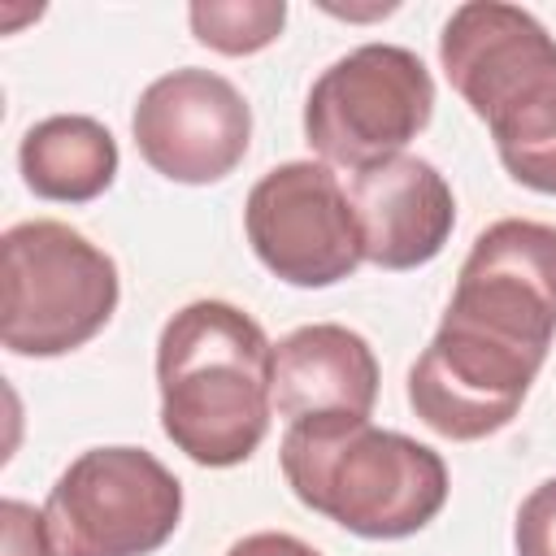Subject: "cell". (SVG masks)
<instances>
[{"label":"cell","instance_id":"cell-3","mask_svg":"<svg viewBox=\"0 0 556 556\" xmlns=\"http://www.w3.org/2000/svg\"><path fill=\"white\" fill-rule=\"evenodd\" d=\"M439 61L456 96L486 122L504 169L556 195V39L547 26L500 0L452 9Z\"/></svg>","mask_w":556,"mask_h":556},{"label":"cell","instance_id":"cell-16","mask_svg":"<svg viewBox=\"0 0 556 556\" xmlns=\"http://www.w3.org/2000/svg\"><path fill=\"white\" fill-rule=\"evenodd\" d=\"M0 521H4V556H56L52 534H48V517L35 513L30 504L4 500Z\"/></svg>","mask_w":556,"mask_h":556},{"label":"cell","instance_id":"cell-10","mask_svg":"<svg viewBox=\"0 0 556 556\" xmlns=\"http://www.w3.org/2000/svg\"><path fill=\"white\" fill-rule=\"evenodd\" d=\"M539 369L543 365L517 352H500L439 326L430 348L408 369V404L434 434L473 443L504 430L521 413Z\"/></svg>","mask_w":556,"mask_h":556},{"label":"cell","instance_id":"cell-11","mask_svg":"<svg viewBox=\"0 0 556 556\" xmlns=\"http://www.w3.org/2000/svg\"><path fill=\"white\" fill-rule=\"evenodd\" d=\"M348 200L361 226L365 261L382 269H417L434 261L456 226L447 178L408 152L352 174Z\"/></svg>","mask_w":556,"mask_h":556},{"label":"cell","instance_id":"cell-13","mask_svg":"<svg viewBox=\"0 0 556 556\" xmlns=\"http://www.w3.org/2000/svg\"><path fill=\"white\" fill-rule=\"evenodd\" d=\"M17 165L39 200L87 204L117 178V139L104 122L83 113H56L22 135Z\"/></svg>","mask_w":556,"mask_h":556},{"label":"cell","instance_id":"cell-14","mask_svg":"<svg viewBox=\"0 0 556 556\" xmlns=\"http://www.w3.org/2000/svg\"><path fill=\"white\" fill-rule=\"evenodd\" d=\"M191 35L226 56H248L269 48L282 35L287 4L282 0H195L187 9Z\"/></svg>","mask_w":556,"mask_h":556},{"label":"cell","instance_id":"cell-6","mask_svg":"<svg viewBox=\"0 0 556 556\" xmlns=\"http://www.w3.org/2000/svg\"><path fill=\"white\" fill-rule=\"evenodd\" d=\"M48 534L56 556H148L182 517V482L143 447H87L52 482Z\"/></svg>","mask_w":556,"mask_h":556},{"label":"cell","instance_id":"cell-9","mask_svg":"<svg viewBox=\"0 0 556 556\" xmlns=\"http://www.w3.org/2000/svg\"><path fill=\"white\" fill-rule=\"evenodd\" d=\"M139 156L169 182L204 187L226 178L252 139V109L239 87L213 70H174L143 87L135 117Z\"/></svg>","mask_w":556,"mask_h":556},{"label":"cell","instance_id":"cell-15","mask_svg":"<svg viewBox=\"0 0 556 556\" xmlns=\"http://www.w3.org/2000/svg\"><path fill=\"white\" fill-rule=\"evenodd\" d=\"M513 543H517V556H556V478L539 482L521 500Z\"/></svg>","mask_w":556,"mask_h":556},{"label":"cell","instance_id":"cell-4","mask_svg":"<svg viewBox=\"0 0 556 556\" xmlns=\"http://www.w3.org/2000/svg\"><path fill=\"white\" fill-rule=\"evenodd\" d=\"M4 313L0 339L13 356H65L96 339L117 308V265L65 222H17L0 239Z\"/></svg>","mask_w":556,"mask_h":556},{"label":"cell","instance_id":"cell-5","mask_svg":"<svg viewBox=\"0 0 556 556\" xmlns=\"http://www.w3.org/2000/svg\"><path fill=\"white\" fill-rule=\"evenodd\" d=\"M434 78L400 43H361L317 74L304 100L308 148L339 169H369L430 126Z\"/></svg>","mask_w":556,"mask_h":556},{"label":"cell","instance_id":"cell-1","mask_svg":"<svg viewBox=\"0 0 556 556\" xmlns=\"http://www.w3.org/2000/svg\"><path fill=\"white\" fill-rule=\"evenodd\" d=\"M161 426L208 469L243 465L274 417V343L261 321L226 300L178 308L156 339Z\"/></svg>","mask_w":556,"mask_h":556},{"label":"cell","instance_id":"cell-2","mask_svg":"<svg viewBox=\"0 0 556 556\" xmlns=\"http://www.w3.org/2000/svg\"><path fill=\"white\" fill-rule=\"evenodd\" d=\"M278 460L304 508L361 539H408L447 504L443 456L369 417L291 421Z\"/></svg>","mask_w":556,"mask_h":556},{"label":"cell","instance_id":"cell-12","mask_svg":"<svg viewBox=\"0 0 556 556\" xmlns=\"http://www.w3.org/2000/svg\"><path fill=\"white\" fill-rule=\"evenodd\" d=\"M378 400L374 348L339 326L313 321L278 339L274 348V408L278 417H369Z\"/></svg>","mask_w":556,"mask_h":556},{"label":"cell","instance_id":"cell-7","mask_svg":"<svg viewBox=\"0 0 556 556\" xmlns=\"http://www.w3.org/2000/svg\"><path fill=\"white\" fill-rule=\"evenodd\" d=\"M439 326L543 365L556 334V226L530 217L486 226Z\"/></svg>","mask_w":556,"mask_h":556},{"label":"cell","instance_id":"cell-17","mask_svg":"<svg viewBox=\"0 0 556 556\" xmlns=\"http://www.w3.org/2000/svg\"><path fill=\"white\" fill-rule=\"evenodd\" d=\"M226 556H317V547L282 530H261V534H243L239 543H230Z\"/></svg>","mask_w":556,"mask_h":556},{"label":"cell","instance_id":"cell-8","mask_svg":"<svg viewBox=\"0 0 556 556\" xmlns=\"http://www.w3.org/2000/svg\"><path fill=\"white\" fill-rule=\"evenodd\" d=\"M243 230L261 265L291 287H334L361 261V226L326 161L269 169L243 204Z\"/></svg>","mask_w":556,"mask_h":556}]
</instances>
